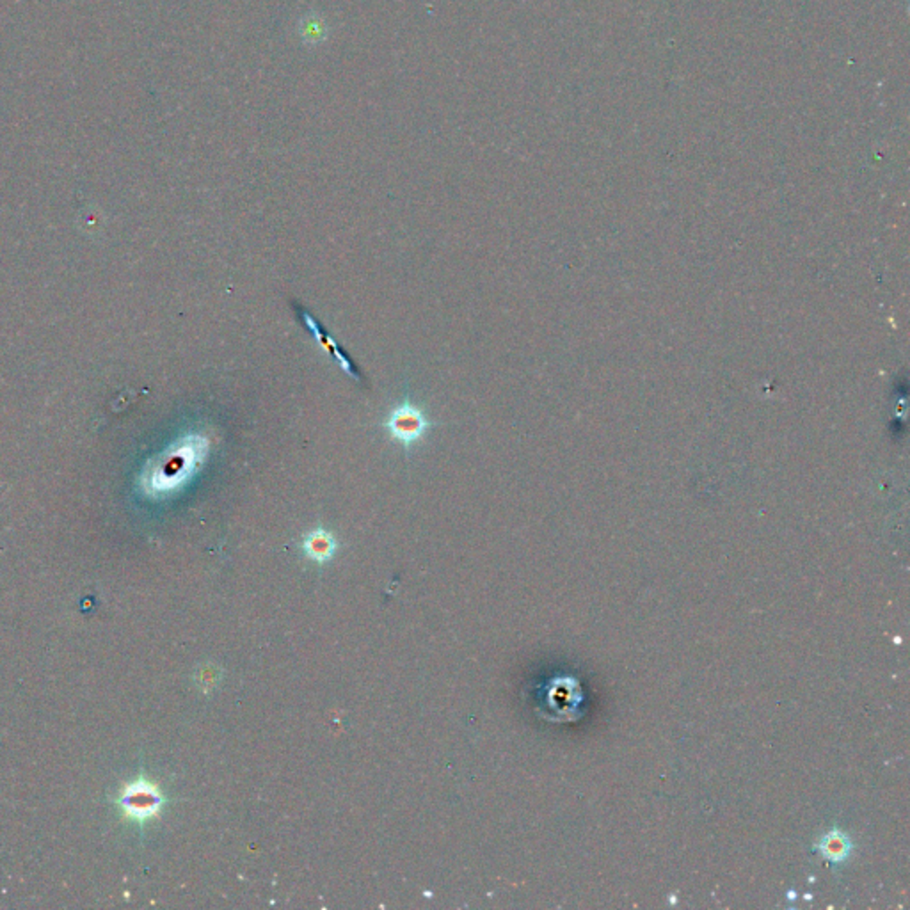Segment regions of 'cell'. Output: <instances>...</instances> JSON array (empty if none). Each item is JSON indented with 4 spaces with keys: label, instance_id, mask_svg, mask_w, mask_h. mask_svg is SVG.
<instances>
[{
    "label": "cell",
    "instance_id": "cell-1",
    "mask_svg": "<svg viewBox=\"0 0 910 910\" xmlns=\"http://www.w3.org/2000/svg\"><path fill=\"white\" fill-rule=\"evenodd\" d=\"M382 425L395 441H398L403 448H411L425 437V434L434 427V421L428 419L421 407L405 396L403 402L393 407Z\"/></svg>",
    "mask_w": 910,
    "mask_h": 910
},
{
    "label": "cell",
    "instance_id": "cell-2",
    "mask_svg": "<svg viewBox=\"0 0 910 910\" xmlns=\"http://www.w3.org/2000/svg\"><path fill=\"white\" fill-rule=\"evenodd\" d=\"M117 802L128 819L144 823L160 812L165 803V796L155 782L140 777L123 787Z\"/></svg>",
    "mask_w": 910,
    "mask_h": 910
},
{
    "label": "cell",
    "instance_id": "cell-3",
    "mask_svg": "<svg viewBox=\"0 0 910 910\" xmlns=\"http://www.w3.org/2000/svg\"><path fill=\"white\" fill-rule=\"evenodd\" d=\"M302 549H304L306 556L311 558L313 562L325 563L334 556V553L338 549V540H336L334 533H331L329 530L315 528L304 537Z\"/></svg>",
    "mask_w": 910,
    "mask_h": 910
},
{
    "label": "cell",
    "instance_id": "cell-4",
    "mask_svg": "<svg viewBox=\"0 0 910 910\" xmlns=\"http://www.w3.org/2000/svg\"><path fill=\"white\" fill-rule=\"evenodd\" d=\"M304 44H322L329 36V27L320 14H304L297 25Z\"/></svg>",
    "mask_w": 910,
    "mask_h": 910
},
{
    "label": "cell",
    "instance_id": "cell-5",
    "mask_svg": "<svg viewBox=\"0 0 910 910\" xmlns=\"http://www.w3.org/2000/svg\"><path fill=\"white\" fill-rule=\"evenodd\" d=\"M302 316H304V323H307V327H309V329H311V331L315 332L313 336H315V338L318 339V343H322V347H323L325 350H329V352H331V354H332V355H334V357H336V359L339 361L341 368H343V370H345L347 373H352V375L355 377L357 373H355V371L352 370V364H350V361H347V359L343 357V354L339 352V348H338L336 341H334V339H332V338H331L329 334H325V332L318 331V323H316V322H315V320H313V318H311V316H309L307 313H304ZM355 379H357V377H355Z\"/></svg>",
    "mask_w": 910,
    "mask_h": 910
},
{
    "label": "cell",
    "instance_id": "cell-6",
    "mask_svg": "<svg viewBox=\"0 0 910 910\" xmlns=\"http://www.w3.org/2000/svg\"><path fill=\"white\" fill-rule=\"evenodd\" d=\"M846 851V844H844V839L841 837H834V839H828V846H826V855L830 857H835V858H841Z\"/></svg>",
    "mask_w": 910,
    "mask_h": 910
}]
</instances>
